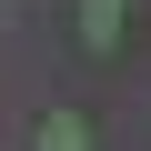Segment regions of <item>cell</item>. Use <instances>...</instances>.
<instances>
[{"mask_svg": "<svg viewBox=\"0 0 151 151\" xmlns=\"http://www.w3.org/2000/svg\"><path fill=\"white\" fill-rule=\"evenodd\" d=\"M81 40H91V50L121 40V0H81Z\"/></svg>", "mask_w": 151, "mask_h": 151, "instance_id": "6da1fadb", "label": "cell"}, {"mask_svg": "<svg viewBox=\"0 0 151 151\" xmlns=\"http://www.w3.org/2000/svg\"><path fill=\"white\" fill-rule=\"evenodd\" d=\"M40 151H91V131H81V111H50V121H40Z\"/></svg>", "mask_w": 151, "mask_h": 151, "instance_id": "7a4b0ae2", "label": "cell"}]
</instances>
